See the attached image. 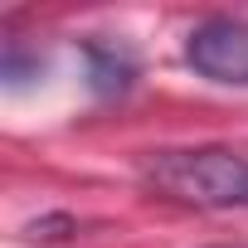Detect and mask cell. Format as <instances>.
<instances>
[{
    "label": "cell",
    "instance_id": "7a4b0ae2",
    "mask_svg": "<svg viewBox=\"0 0 248 248\" xmlns=\"http://www.w3.org/2000/svg\"><path fill=\"white\" fill-rule=\"evenodd\" d=\"M185 63L224 88H248V20L214 15L200 20L185 39Z\"/></svg>",
    "mask_w": 248,
    "mask_h": 248
},
{
    "label": "cell",
    "instance_id": "6da1fadb",
    "mask_svg": "<svg viewBox=\"0 0 248 248\" xmlns=\"http://www.w3.org/2000/svg\"><path fill=\"white\" fill-rule=\"evenodd\" d=\"M146 190L190 209H248V156L229 146H180L141 156Z\"/></svg>",
    "mask_w": 248,
    "mask_h": 248
}]
</instances>
